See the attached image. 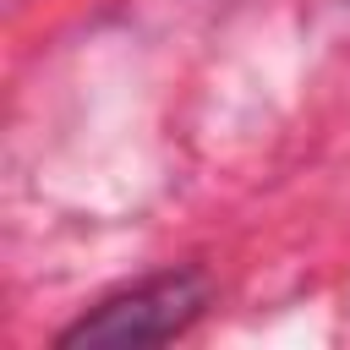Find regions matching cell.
Returning a JSON list of instances; mask_svg holds the SVG:
<instances>
[{
  "label": "cell",
  "instance_id": "6da1fadb",
  "mask_svg": "<svg viewBox=\"0 0 350 350\" xmlns=\"http://www.w3.org/2000/svg\"><path fill=\"white\" fill-rule=\"evenodd\" d=\"M213 306V279L191 262L159 268L137 284L98 295L77 323L55 334V350H153L180 339Z\"/></svg>",
  "mask_w": 350,
  "mask_h": 350
}]
</instances>
